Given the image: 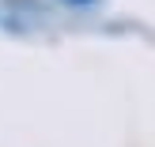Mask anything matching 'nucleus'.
Listing matches in <instances>:
<instances>
[{
    "mask_svg": "<svg viewBox=\"0 0 155 147\" xmlns=\"http://www.w3.org/2000/svg\"><path fill=\"white\" fill-rule=\"evenodd\" d=\"M68 4H91V0H68Z\"/></svg>",
    "mask_w": 155,
    "mask_h": 147,
    "instance_id": "f257e3e1",
    "label": "nucleus"
}]
</instances>
